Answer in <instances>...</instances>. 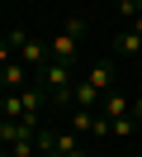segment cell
<instances>
[{
  "label": "cell",
  "instance_id": "6da1fadb",
  "mask_svg": "<svg viewBox=\"0 0 142 157\" xmlns=\"http://www.w3.org/2000/svg\"><path fill=\"white\" fill-rule=\"evenodd\" d=\"M9 43H14V57L24 62L28 71L33 67H47V62H52V48H47L43 38H33V33H24V29H14V33H5Z\"/></svg>",
  "mask_w": 142,
  "mask_h": 157
},
{
  "label": "cell",
  "instance_id": "7a4b0ae2",
  "mask_svg": "<svg viewBox=\"0 0 142 157\" xmlns=\"http://www.w3.org/2000/svg\"><path fill=\"white\" fill-rule=\"evenodd\" d=\"M100 114H104V119H128V114H133V100L123 95V90H104Z\"/></svg>",
  "mask_w": 142,
  "mask_h": 157
},
{
  "label": "cell",
  "instance_id": "3957f363",
  "mask_svg": "<svg viewBox=\"0 0 142 157\" xmlns=\"http://www.w3.org/2000/svg\"><path fill=\"white\" fill-rule=\"evenodd\" d=\"M114 57H123V62H133V57H142V33H133V29H123L118 38H114Z\"/></svg>",
  "mask_w": 142,
  "mask_h": 157
},
{
  "label": "cell",
  "instance_id": "277c9868",
  "mask_svg": "<svg viewBox=\"0 0 142 157\" xmlns=\"http://www.w3.org/2000/svg\"><path fill=\"white\" fill-rule=\"evenodd\" d=\"M52 152H62V157H85L81 133H71V128H57V133H52Z\"/></svg>",
  "mask_w": 142,
  "mask_h": 157
},
{
  "label": "cell",
  "instance_id": "5b68a950",
  "mask_svg": "<svg viewBox=\"0 0 142 157\" xmlns=\"http://www.w3.org/2000/svg\"><path fill=\"white\" fill-rule=\"evenodd\" d=\"M85 81H90V86H95V90L104 95V90L114 86V62H95V67L85 71Z\"/></svg>",
  "mask_w": 142,
  "mask_h": 157
},
{
  "label": "cell",
  "instance_id": "8992f818",
  "mask_svg": "<svg viewBox=\"0 0 142 157\" xmlns=\"http://www.w3.org/2000/svg\"><path fill=\"white\" fill-rule=\"evenodd\" d=\"M76 43H81V38H76V33H66V29H62V33H57L52 43H47V48H52V57H57V62H71V52H76Z\"/></svg>",
  "mask_w": 142,
  "mask_h": 157
},
{
  "label": "cell",
  "instance_id": "52a82bcc",
  "mask_svg": "<svg viewBox=\"0 0 142 157\" xmlns=\"http://www.w3.org/2000/svg\"><path fill=\"white\" fill-rule=\"evenodd\" d=\"M133 128H137L133 114H128V119H109V133H114V138H133Z\"/></svg>",
  "mask_w": 142,
  "mask_h": 157
},
{
  "label": "cell",
  "instance_id": "ba28073f",
  "mask_svg": "<svg viewBox=\"0 0 142 157\" xmlns=\"http://www.w3.org/2000/svg\"><path fill=\"white\" fill-rule=\"evenodd\" d=\"M9 62H19V57H14V43H9V38H0V71H5Z\"/></svg>",
  "mask_w": 142,
  "mask_h": 157
},
{
  "label": "cell",
  "instance_id": "9c48e42d",
  "mask_svg": "<svg viewBox=\"0 0 142 157\" xmlns=\"http://www.w3.org/2000/svg\"><path fill=\"white\" fill-rule=\"evenodd\" d=\"M133 119H142V90L133 95Z\"/></svg>",
  "mask_w": 142,
  "mask_h": 157
},
{
  "label": "cell",
  "instance_id": "30bf717a",
  "mask_svg": "<svg viewBox=\"0 0 142 157\" xmlns=\"http://www.w3.org/2000/svg\"><path fill=\"white\" fill-rule=\"evenodd\" d=\"M128 29H133V33H142V14H133V19H128Z\"/></svg>",
  "mask_w": 142,
  "mask_h": 157
},
{
  "label": "cell",
  "instance_id": "8fae6325",
  "mask_svg": "<svg viewBox=\"0 0 142 157\" xmlns=\"http://www.w3.org/2000/svg\"><path fill=\"white\" fill-rule=\"evenodd\" d=\"M47 157H62V152H47Z\"/></svg>",
  "mask_w": 142,
  "mask_h": 157
}]
</instances>
